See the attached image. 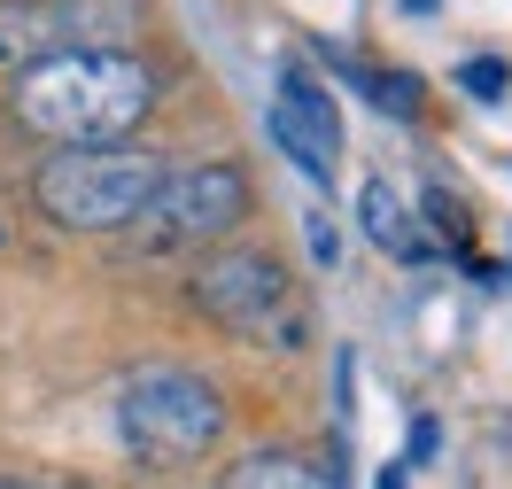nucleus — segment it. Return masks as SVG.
Returning a JSON list of instances; mask_svg holds the SVG:
<instances>
[{
    "label": "nucleus",
    "instance_id": "16",
    "mask_svg": "<svg viewBox=\"0 0 512 489\" xmlns=\"http://www.w3.org/2000/svg\"><path fill=\"white\" fill-rule=\"evenodd\" d=\"M404 8H412V16H427V8H443V0H404Z\"/></svg>",
    "mask_w": 512,
    "mask_h": 489
},
{
    "label": "nucleus",
    "instance_id": "3",
    "mask_svg": "<svg viewBox=\"0 0 512 489\" xmlns=\"http://www.w3.org/2000/svg\"><path fill=\"white\" fill-rule=\"evenodd\" d=\"M117 435L148 466H194L225 435V396L187 365H140L117 389Z\"/></svg>",
    "mask_w": 512,
    "mask_h": 489
},
{
    "label": "nucleus",
    "instance_id": "17",
    "mask_svg": "<svg viewBox=\"0 0 512 489\" xmlns=\"http://www.w3.org/2000/svg\"><path fill=\"white\" fill-rule=\"evenodd\" d=\"M0 489H32V482H16V474H0Z\"/></svg>",
    "mask_w": 512,
    "mask_h": 489
},
{
    "label": "nucleus",
    "instance_id": "15",
    "mask_svg": "<svg viewBox=\"0 0 512 489\" xmlns=\"http://www.w3.org/2000/svg\"><path fill=\"white\" fill-rule=\"evenodd\" d=\"M404 474H412V466H381V489H404Z\"/></svg>",
    "mask_w": 512,
    "mask_h": 489
},
{
    "label": "nucleus",
    "instance_id": "4",
    "mask_svg": "<svg viewBox=\"0 0 512 489\" xmlns=\"http://www.w3.org/2000/svg\"><path fill=\"white\" fill-rule=\"evenodd\" d=\"M187 295H194V311L210 326L241 334V342H303V303H295L288 264L272 257V249H256V241L202 257L194 280H187Z\"/></svg>",
    "mask_w": 512,
    "mask_h": 489
},
{
    "label": "nucleus",
    "instance_id": "1",
    "mask_svg": "<svg viewBox=\"0 0 512 489\" xmlns=\"http://www.w3.org/2000/svg\"><path fill=\"white\" fill-rule=\"evenodd\" d=\"M8 109L55 148H117L156 109V70L125 47H63L8 86Z\"/></svg>",
    "mask_w": 512,
    "mask_h": 489
},
{
    "label": "nucleus",
    "instance_id": "8",
    "mask_svg": "<svg viewBox=\"0 0 512 489\" xmlns=\"http://www.w3.org/2000/svg\"><path fill=\"white\" fill-rule=\"evenodd\" d=\"M357 233H365L381 257H404V264L427 257V241H419V218L404 210V195H396L388 179H365V195H357Z\"/></svg>",
    "mask_w": 512,
    "mask_h": 489
},
{
    "label": "nucleus",
    "instance_id": "13",
    "mask_svg": "<svg viewBox=\"0 0 512 489\" xmlns=\"http://www.w3.org/2000/svg\"><path fill=\"white\" fill-rule=\"evenodd\" d=\"M435 451H443V427H435L427 412H419V420H412V458H404V466H427Z\"/></svg>",
    "mask_w": 512,
    "mask_h": 489
},
{
    "label": "nucleus",
    "instance_id": "10",
    "mask_svg": "<svg viewBox=\"0 0 512 489\" xmlns=\"http://www.w3.org/2000/svg\"><path fill=\"white\" fill-rule=\"evenodd\" d=\"M350 78H357L373 101H381L388 117H419V109H427V86H419L412 70H350Z\"/></svg>",
    "mask_w": 512,
    "mask_h": 489
},
{
    "label": "nucleus",
    "instance_id": "5",
    "mask_svg": "<svg viewBox=\"0 0 512 489\" xmlns=\"http://www.w3.org/2000/svg\"><path fill=\"white\" fill-rule=\"evenodd\" d=\"M249 218V179L241 163H187V171H163L156 202L132 218V241L148 257H171V249H210L218 233H233Z\"/></svg>",
    "mask_w": 512,
    "mask_h": 489
},
{
    "label": "nucleus",
    "instance_id": "11",
    "mask_svg": "<svg viewBox=\"0 0 512 489\" xmlns=\"http://www.w3.org/2000/svg\"><path fill=\"white\" fill-rule=\"evenodd\" d=\"M458 94H474V101H505V94H512V70L497 63V55H474V63H458Z\"/></svg>",
    "mask_w": 512,
    "mask_h": 489
},
{
    "label": "nucleus",
    "instance_id": "7",
    "mask_svg": "<svg viewBox=\"0 0 512 489\" xmlns=\"http://www.w3.org/2000/svg\"><path fill=\"white\" fill-rule=\"evenodd\" d=\"M70 47L63 0H0V78H24Z\"/></svg>",
    "mask_w": 512,
    "mask_h": 489
},
{
    "label": "nucleus",
    "instance_id": "6",
    "mask_svg": "<svg viewBox=\"0 0 512 489\" xmlns=\"http://www.w3.org/2000/svg\"><path fill=\"white\" fill-rule=\"evenodd\" d=\"M272 140L288 148V163L311 179V187L334 179V156H342V109H334V94H326L311 70H288V78H280V94H272Z\"/></svg>",
    "mask_w": 512,
    "mask_h": 489
},
{
    "label": "nucleus",
    "instance_id": "9",
    "mask_svg": "<svg viewBox=\"0 0 512 489\" xmlns=\"http://www.w3.org/2000/svg\"><path fill=\"white\" fill-rule=\"evenodd\" d=\"M218 489H342V482H334V466H319L303 451H249Z\"/></svg>",
    "mask_w": 512,
    "mask_h": 489
},
{
    "label": "nucleus",
    "instance_id": "12",
    "mask_svg": "<svg viewBox=\"0 0 512 489\" xmlns=\"http://www.w3.org/2000/svg\"><path fill=\"white\" fill-rule=\"evenodd\" d=\"M427 218H435V226H443V241H450V249H466V241H474V233H466V210H458V202H450L443 187H435V195H427Z\"/></svg>",
    "mask_w": 512,
    "mask_h": 489
},
{
    "label": "nucleus",
    "instance_id": "14",
    "mask_svg": "<svg viewBox=\"0 0 512 489\" xmlns=\"http://www.w3.org/2000/svg\"><path fill=\"white\" fill-rule=\"evenodd\" d=\"M303 241H311V257H319V264H334V249H342V241H334V226H326V210H311V218H303Z\"/></svg>",
    "mask_w": 512,
    "mask_h": 489
},
{
    "label": "nucleus",
    "instance_id": "2",
    "mask_svg": "<svg viewBox=\"0 0 512 489\" xmlns=\"http://www.w3.org/2000/svg\"><path fill=\"white\" fill-rule=\"evenodd\" d=\"M163 171L171 163L132 148V140H117V148H55L32 179V202H39V218L63 233H117L156 202Z\"/></svg>",
    "mask_w": 512,
    "mask_h": 489
}]
</instances>
